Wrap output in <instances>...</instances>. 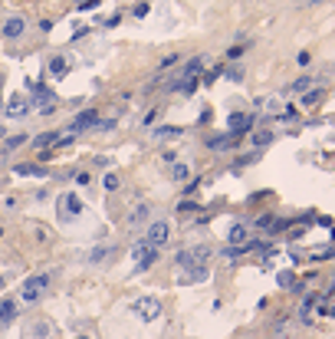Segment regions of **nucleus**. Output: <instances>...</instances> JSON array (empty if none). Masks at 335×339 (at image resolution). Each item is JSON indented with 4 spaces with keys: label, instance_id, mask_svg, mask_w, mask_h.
<instances>
[{
    "label": "nucleus",
    "instance_id": "7ed1b4c3",
    "mask_svg": "<svg viewBox=\"0 0 335 339\" xmlns=\"http://www.w3.org/2000/svg\"><path fill=\"white\" fill-rule=\"evenodd\" d=\"M132 313L138 316L141 323H155L158 316L164 313V306H161V300H158V296H138V300L132 303Z\"/></svg>",
    "mask_w": 335,
    "mask_h": 339
},
{
    "label": "nucleus",
    "instance_id": "9b49d317",
    "mask_svg": "<svg viewBox=\"0 0 335 339\" xmlns=\"http://www.w3.org/2000/svg\"><path fill=\"white\" fill-rule=\"evenodd\" d=\"M227 240H230V244H240V247H247V250H253V240H250V230H247V224H230V234H227Z\"/></svg>",
    "mask_w": 335,
    "mask_h": 339
},
{
    "label": "nucleus",
    "instance_id": "c85d7f7f",
    "mask_svg": "<svg viewBox=\"0 0 335 339\" xmlns=\"http://www.w3.org/2000/svg\"><path fill=\"white\" fill-rule=\"evenodd\" d=\"M243 53H247V50H243V43H234V46L227 50V60H240Z\"/></svg>",
    "mask_w": 335,
    "mask_h": 339
},
{
    "label": "nucleus",
    "instance_id": "1a4fd4ad",
    "mask_svg": "<svg viewBox=\"0 0 335 339\" xmlns=\"http://www.w3.org/2000/svg\"><path fill=\"white\" fill-rule=\"evenodd\" d=\"M56 332H59V330H56V323H53V320H43V316L26 326V336H30V339H56Z\"/></svg>",
    "mask_w": 335,
    "mask_h": 339
},
{
    "label": "nucleus",
    "instance_id": "e433bc0d",
    "mask_svg": "<svg viewBox=\"0 0 335 339\" xmlns=\"http://www.w3.org/2000/svg\"><path fill=\"white\" fill-rule=\"evenodd\" d=\"M280 286H286V290H293V274H280Z\"/></svg>",
    "mask_w": 335,
    "mask_h": 339
},
{
    "label": "nucleus",
    "instance_id": "79ce46f5",
    "mask_svg": "<svg viewBox=\"0 0 335 339\" xmlns=\"http://www.w3.org/2000/svg\"><path fill=\"white\" fill-rule=\"evenodd\" d=\"M76 339H92V336H76Z\"/></svg>",
    "mask_w": 335,
    "mask_h": 339
},
{
    "label": "nucleus",
    "instance_id": "39448f33",
    "mask_svg": "<svg viewBox=\"0 0 335 339\" xmlns=\"http://www.w3.org/2000/svg\"><path fill=\"white\" fill-rule=\"evenodd\" d=\"M207 257H211V247H184V250H178V264L184 270L197 267V264H207Z\"/></svg>",
    "mask_w": 335,
    "mask_h": 339
},
{
    "label": "nucleus",
    "instance_id": "ea45409f",
    "mask_svg": "<svg viewBox=\"0 0 335 339\" xmlns=\"http://www.w3.org/2000/svg\"><path fill=\"white\" fill-rule=\"evenodd\" d=\"M161 158H164V162H168V165H174V162H178V152H164Z\"/></svg>",
    "mask_w": 335,
    "mask_h": 339
},
{
    "label": "nucleus",
    "instance_id": "2eb2a0df",
    "mask_svg": "<svg viewBox=\"0 0 335 339\" xmlns=\"http://www.w3.org/2000/svg\"><path fill=\"white\" fill-rule=\"evenodd\" d=\"M112 254H115L112 244H99V247H92V250L86 254V264H102V260H109Z\"/></svg>",
    "mask_w": 335,
    "mask_h": 339
},
{
    "label": "nucleus",
    "instance_id": "412c9836",
    "mask_svg": "<svg viewBox=\"0 0 335 339\" xmlns=\"http://www.w3.org/2000/svg\"><path fill=\"white\" fill-rule=\"evenodd\" d=\"M201 70H204V60H201V56H194L191 63H184V70H181L178 76H201Z\"/></svg>",
    "mask_w": 335,
    "mask_h": 339
},
{
    "label": "nucleus",
    "instance_id": "c03bdc74",
    "mask_svg": "<svg viewBox=\"0 0 335 339\" xmlns=\"http://www.w3.org/2000/svg\"><path fill=\"white\" fill-rule=\"evenodd\" d=\"M329 316H335V310H332V313H329Z\"/></svg>",
    "mask_w": 335,
    "mask_h": 339
},
{
    "label": "nucleus",
    "instance_id": "dca6fc26",
    "mask_svg": "<svg viewBox=\"0 0 335 339\" xmlns=\"http://www.w3.org/2000/svg\"><path fill=\"white\" fill-rule=\"evenodd\" d=\"M178 135H184L181 126H155L151 128V138H158V142H161V138H178Z\"/></svg>",
    "mask_w": 335,
    "mask_h": 339
},
{
    "label": "nucleus",
    "instance_id": "0eeeda50",
    "mask_svg": "<svg viewBox=\"0 0 335 339\" xmlns=\"http://www.w3.org/2000/svg\"><path fill=\"white\" fill-rule=\"evenodd\" d=\"M69 56H66V53H53V56H49V60H46V76L49 79H66V76H69Z\"/></svg>",
    "mask_w": 335,
    "mask_h": 339
},
{
    "label": "nucleus",
    "instance_id": "2f4dec72",
    "mask_svg": "<svg viewBox=\"0 0 335 339\" xmlns=\"http://www.w3.org/2000/svg\"><path fill=\"white\" fill-rule=\"evenodd\" d=\"M102 0H79V10H95Z\"/></svg>",
    "mask_w": 335,
    "mask_h": 339
},
{
    "label": "nucleus",
    "instance_id": "c9c22d12",
    "mask_svg": "<svg viewBox=\"0 0 335 339\" xmlns=\"http://www.w3.org/2000/svg\"><path fill=\"white\" fill-rule=\"evenodd\" d=\"M89 182H92V178H89V172H79V174H76V184H79V188H86Z\"/></svg>",
    "mask_w": 335,
    "mask_h": 339
},
{
    "label": "nucleus",
    "instance_id": "393cba45",
    "mask_svg": "<svg viewBox=\"0 0 335 339\" xmlns=\"http://www.w3.org/2000/svg\"><path fill=\"white\" fill-rule=\"evenodd\" d=\"M13 174H43V168H39V165H30V162H23V165H13Z\"/></svg>",
    "mask_w": 335,
    "mask_h": 339
},
{
    "label": "nucleus",
    "instance_id": "20e7f679",
    "mask_svg": "<svg viewBox=\"0 0 335 339\" xmlns=\"http://www.w3.org/2000/svg\"><path fill=\"white\" fill-rule=\"evenodd\" d=\"M141 240L161 250V247L168 244V240H171V224H168V221H151V224H148V230H145V237H141Z\"/></svg>",
    "mask_w": 335,
    "mask_h": 339
},
{
    "label": "nucleus",
    "instance_id": "72a5a7b5",
    "mask_svg": "<svg viewBox=\"0 0 335 339\" xmlns=\"http://www.w3.org/2000/svg\"><path fill=\"white\" fill-rule=\"evenodd\" d=\"M178 60H181L178 53H171V56H164V60H161V70H168V66H174V63H178Z\"/></svg>",
    "mask_w": 335,
    "mask_h": 339
},
{
    "label": "nucleus",
    "instance_id": "f8f14e48",
    "mask_svg": "<svg viewBox=\"0 0 335 339\" xmlns=\"http://www.w3.org/2000/svg\"><path fill=\"white\" fill-rule=\"evenodd\" d=\"M7 118H23L26 112H30V102H26L23 96H10V102H7Z\"/></svg>",
    "mask_w": 335,
    "mask_h": 339
},
{
    "label": "nucleus",
    "instance_id": "a19ab883",
    "mask_svg": "<svg viewBox=\"0 0 335 339\" xmlns=\"http://www.w3.org/2000/svg\"><path fill=\"white\" fill-rule=\"evenodd\" d=\"M3 284H7V280H3V274H0V290H3Z\"/></svg>",
    "mask_w": 335,
    "mask_h": 339
},
{
    "label": "nucleus",
    "instance_id": "5701e85b",
    "mask_svg": "<svg viewBox=\"0 0 335 339\" xmlns=\"http://www.w3.org/2000/svg\"><path fill=\"white\" fill-rule=\"evenodd\" d=\"M273 138H276V135L270 132V128H263V132H253V145H257V152L266 148V145H273Z\"/></svg>",
    "mask_w": 335,
    "mask_h": 339
},
{
    "label": "nucleus",
    "instance_id": "37998d69",
    "mask_svg": "<svg viewBox=\"0 0 335 339\" xmlns=\"http://www.w3.org/2000/svg\"><path fill=\"white\" fill-rule=\"evenodd\" d=\"M0 240H3V228H0Z\"/></svg>",
    "mask_w": 335,
    "mask_h": 339
},
{
    "label": "nucleus",
    "instance_id": "bb28decb",
    "mask_svg": "<svg viewBox=\"0 0 335 339\" xmlns=\"http://www.w3.org/2000/svg\"><path fill=\"white\" fill-rule=\"evenodd\" d=\"M194 211H201V204H197L194 198H184V201L178 204V214H194Z\"/></svg>",
    "mask_w": 335,
    "mask_h": 339
},
{
    "label": "nucleus",
    "instance_id": "6ab92c4d",
    "mask_svg": "<svg viewBox=\"0 0 335 339\" xmlns=\"http://www.w3.org/2000/svg\"><path fill=\"white\" fill-rule=\"evenodd\" d=\"M207 276H211L207 264H197V267H191V270H187V280H191V284H204Z\"/></svg>",
    "mask_w": 335,
    "mask_h": 339
},
{
    "label": "nucleus",
    "instance_id": "4be33fe9",
    "mask_svg": "<svg viewBox=\"0 0 335 339\" xmlns=\"http://www.w3.org/2000/svg\"><path fill=\"white\" fill-rule=\"evenodd\" d=\"M319 99H322V89H319V86H312L309 92H303V106H306V109H316V106H319Z\"/></svg>",
    "mask_w": 335,
    "mask_h": 339
},
{
    "label": "nucleus",
    "instance_id": "473e14b6",
    "mask_svg": "<svg viewBox=\"0 0 335 339\" xmlns=\"http://www.w3.org/2000/svg\"><path fill=\"white\" fill-rule=\"evenodd\" d=\"M132 14H135V20H141V16L148 14V4H135V10H132Z\"/></svg>",
    "mask_w": 335,
    "mask_h": 339
},
{
    "label": "nucleus",
    "instance_id": "58836bf2",
    "mask_svg": "<svg viewBox=\"0 0 335 339\" xmlns=\"http://www.w3.org/2000/svg\"><path fill=\"white\" fill-rule=\"evenodd\" d=\"M296 60H299V66H309V60H312V53H306V50H303V53H299V56H296Z\"/></svg>",
    "mask_w": 335,
    "mask_h": 339
},
{
    "label": "nucleus",
    "instance_id": "f704fd0d",
    "mask_svg": "<svg viewBox=\"0 0 335 339\" xmlns=\"http://www.w3.org/2000/svg\"><path fill=\"white\" fill-rule=\"evenodd\" d=\"M217 72H220V66H217V70H211V72H204V79H201V82H204V86H211L214 79H217Z\"/></svg>",
    "mask_w": 335,
    "mask_h": 339
},
{
    "label": "nucleus",
    "instance_id": "ddd939ff",
    "mask_svg": "<svg viewBox=\"0 0 335 339\" xmlns=\"http://www.w3.org/2000/svg\"><path fill=\"white\" fill-rule=\"evenodd\" d=\"M148 218H151V208H148V204H138V208H132V211H128L125 224H128V228H141V224H148Z\"/></svg>",
    "mask_w": 335,
    "mask_h": 339
},
{
    "label": "nucleus",
    "instance_id": "4c0bfd02",
    "mask_svg": "<svg viewBox=\"0 0 335 339\" xmlns=\"http://www.w3.org/2000/svg\"><path fill=\"white\" fill-rule=\"evenodd\" d=\"M227 79H230V82H240V79H243V70H230V72H227Z\"/></svg>",
    "mask_w": 335,
    "mask_h": 339
},
{
    "label": "nucleus",
    "instance_id": "7c9ffc66",
    "mask_svg": "<svg viewBox=\"0 0 335 339\" xmlns=\"http://www.w3.org/2000/svg\"><path fill=\"white\" fill-rule=\"evenodd\" d=\"M95 128H102V132H109V128H115V118H99V126Z\"/></svg>",
    "mask_w": 335,
    "mask_h": 339
},
{
    "label": "nucleus",
    "instance_id": "a878e982",
    "mask_svg": "<svg viewBox=\"0 0 335 339\" xmlns=\"http://www.w3.org/2000/svg\"><path fill=\"white\" fill-rule=\"evenodd\" d=\"M118 184H122V178H118L115 172H109L105 178H102V188H105V191H118Z\"/></svg>",
    "mask_w": 335,
    "mask_h": 339
},
{
    "label": "nucleus",
    "instance_id": "a211bd4d",
    "mask_svg": "<svg viewBox=\"0 0 335 339\" xmlns=\"http://www.w3.org/2000/svg\"><path fill=\"white\" fill-rule=\"evenodd\" d=\"M59 142V132H43V135H36V138H33V148H53V145Z\"/></svg>",
    "mask_w": 335,
    "mask_h": 339
},
{
    "label": "nucleus",
    "instance_id": "4468645a",
    "mask_svg": "<svg viewBox=\"0 0 335 339\" xmlns=\"http://www.w3.org/2000/svg\"><path fill=\"white\" fill-rule=\"evenodd\" d=\"M62 204H66V211H62V221H72V218H79V214H82V201H79V194H62Z\"/></svg>",
    "mask_w": 335,
    "mask_h": 339
},
{
    "label": "nucleus",
    "instance_id": "aec40b11",
    "mask_svg": "<svg viewBox=\"0 0 335 339\" xmlns=\"http://www.w3.org/2000/svg\"><path fill=\"white\" fill-rule=\"evenodd\" d=\"M26 142H30L26 135H10L7 142H3V155H13V152L20 148V145H26Z\"/></svg>",
    "mask_w": 335,
    "mask_h": 339
},
{
    "label": "nucleus",
    "instance_id": "f257e3e1",
    "mask_svg": "<svg viewBox=\"0 0 335 339\" xmlns=\"http://www.w3.org/2000/svg\"><path fill=\"white\" fill-rule=\"evenodd\" d=\"M53 280H56L53 270H43V274L26 276L23 286H20V300H23V303H39V300H43V293L49 290V284H53Z\"/></svg>",
    "mask_w": 335,
    "mask_h": 339
},
{
    "label": "nucleus",
    "instance_id": "c756f323",
    "mask_svg": "<svg viewBox=\"0 0 335 339\" xmlns=\"http://www.w3.org/2000/svg\"><path fill=\"white\" fill-rule=\"evenodd\" d=\"M118 24H122V14H112L109 20H102V26H105V30H115Z\"/></svg>",
    "mask_w": 335,
    "mask_h": 339
},
{
    "label": "nucleus",
    "instance_id": "9d476101",
    "mask_svg": "<svg viewBox=\"0 0 335 339\" xmlns=\"http://www.w3.org/2000/svg\"><path fill=\"white\" fill-rule=\"evenodd\" d=\"M23 33H26V20L20 14H13V16L3 20V40H20Z\"/></svg>",
    "mask_w": 335,
    "mask_h": 339
},
{
    "label": "nucleus",
    "instance_id": "f3484780",
    "mask_svg": "<svg viewBox=\"0 0 335 339\" xmlns=\"http://www.w3.org/2000/svg\"><path fill=\"white\" fill-rule=\"evenodd\" d=\"M16 320V303L13 300H3L0 303V326H10Z\"/></svg>",
    "mask_w": 335,
    "mask_h": 339
},
{
    "label": "nucleus",
    "instance_id": "f03ea898",
    "mask_svg": "<svg viewBox=\"0 0 335 339\" xmlns=\"http://www.w3.org/2000/svg\"><path fill=\"white\" fill-rule=\"evenodd\" d=\"M158 257H161V250H158V247H151V244H145V240H138V244L132 247V260H135L132 274H145V270H151V267L158 264Z\"/></svg>",
    "mask_w": 335,
    "mask_h": 339
},
{
    "label": "nucleus",
    "instance_id": "423d86ee",
    "mask_svg": "<svg viewBox=\"0 0 335 339\" xmlns=\"http://www.w3.org/2000/svg\"><path fill=\"white\" fill-rule=\"evenodd\" d=\"M95 126H99V109H86L69 122V135H82L86 128H95Z\"/></svg>",
    "mask_w": 335,
    "mask_h": 339
},
{
    "label": "nucleus",
    "instance_id": "cd10ccee",
    "mask_svg": "<svg viewBox=\"0 0 335 339\" xmlns=\"http://www.w3.org/2000/svg\"><path fill=\"white\" fill-rule=\"evenodd\" d=\"M174 182H184V178H187V174H191V168H187V165H181V162H174Z\"/></svg>",
    "mask_w": 335,
    "mask_h": 339
},
{
    "label": "nucleus",
    "instance_id": "b1692460",
    "mask_svg": "<svg viewBox=\"0 0 335 339\" xmlns=\"http://www.w3.org/2000/svg\"><path fill=\"white\" fill-rule=\"evenodd\" d=\"M312 86H316V79H312V76H299L296 82H293V92H296V96H303V92H309Z\"/></svg>",
    "mask_w": 335,
    "mask_h": 339
},
{
    "label": "nucleus",
    "instance_id": "6e6552de",
    "mask_svg": "<svg viewBox=\"0 0 335 339\" xmlns=\"http://www.w3.org/2000/svg\"><path fill=\"white\" fill-rule=\"evenodd\" d=\"M253 122H257V118H253V112H234V116L227 118V132L230 135H247V132H253Z\"/></svg>",
    "mask_w": 335,
    "mask_h": 339
}]
</instances>
